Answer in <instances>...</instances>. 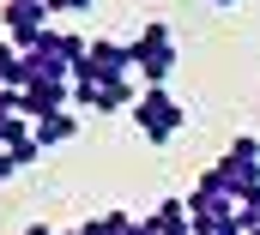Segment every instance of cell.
<instances>
[{
    "label": "cell",
    "instance_id": "cell-1",
    "mask_svg": "<svg viewBox=\"0 0 260 235\" xmlns=\"http://www.w3.org/2000/svg\"><path fill=\"white\" fill-rule=\"evenodd\" d=\"M127 49H133V72H139L145 85H170V72H176V60H182V49H176V30H170L164 18L139 24V36H133Z\"/></svg>",
    "mask_w": 260,
    "mask_h": 235
},
{
    "label": "cell",
    "instance_id": "cell-2",
    "mask_svg": "<svg viewBox=\"0 0 260 235\" xmlns=\"http://www.w3.org/2000/svg\"><path fill=\"white\" fill-rule=\"evenodd\" d=\"M133 127H139V139L170 145V139L188 127V109L170 97V85H145V91H139V103H133Z\"/></svg>",
    "mask_w": 260,
    "mask_h": 235
},
{
    "label": "cell",
    "instance_id": "cell-3",
    "mask_svg": "<svg viewBox=\"0 0 260 235\" xmlns=\"http://www.w3.org/2000/svg\"><path fill=\"white\" fill-rule=\"evenodd\" d=\"M212 175L224 181V193H230V199L260 193V139H254V133H236V139L224 145V157L212 163Z\"/></svg>",
    "mask_w": 260,
    "mask_h": 235
},
{
    "label": "cell",
    "instance_id": "cell-4",
    "mask_svg": "<svg viewBox=\"0 0 260 235\" xmlns=\"http://www.w3.org/2000/svg\"><path fill=\"white\" fill-rule=\"evenodd\" d=\"M73 79L121 85V79H133V49H127V43H115V36H91V49H85V60H79Z\"/></svg>",
    "mask_w": 260,
    "mask_h": 235
},
{
    "label": "cell",
    "instance_id": "cell-5",
    "mask_svg": "<svg viewBox=\"0 0 260 235\" xmlns=\"http://www.w3.org/2000/svg\"><path fill=\"white\" fill-rule=\"evenodd\" d=\"M0 24H6V43L24 55V49L55 24V12H49V0H6V6H0Z\"/></svg>",
    "mask_w": 260,
    "mask_h": 235
},
{
    "label": "cell",
    "instance_id": "cell-6",
    "mask_svg": "<svg viewBox=\"0 0 260 235\" xmlns=\"http://www.w3.org/2000/svg\"><path fill=\"white\" fill-rule=\"evenodd\" d=\"M139 103V85L121 79V85H91V79H73V109H91V115H115V109H127Z\"/></svg>",
    "mask_w": 260,
    "mask_h": 235
},
{
    "label": "cell",
    "instance_id": "cell-7",
    "mask_svg": "<svg viewBox=\"0 0 260 235\" xmlns=\"http://www.w3.org/2000/svg\"><path fill=\"white\" fill-rule=\"evenodd\" d=\"M55 109H73V79L37 72V79L18 91V115H24V121H43V115H55Z\"/></svg>",
    "mask_w": 260,
    "mask_h": 235
},
{
    "label": "cell",
    "instance_id": "cell-8",
    "mask_svg": "<svg viewBox=\"0 0 260 235\" xmlns=\"http://www.w3.org/2000/svg\"><path fill=\"white\" fill-rule=\"evenodd\" d=\"M30 133H37V145H43V151H55V145H67V139L79 133V109H55V115L30 121Z\"/></svg>",
    "mask_w": 260,
    "mask_h": 235
},
{
    "label": "cell",
    "instance_id": "cell-9",
    "mask_svg": "<svg viewBox=\"0 0 260 235\" xmlns=\"http://www.w3.org/2000/svg\"><path fill=\"white\" fill-rule=\"evenodd\" d=\"M85 235H139V217H133L127 205H109V211H97L91 223H79Z\"/></svg>",
    "mask_w": 260,
    "mask_h": 235
},
{
    "label": "cell",
    "instance_id": "cell-10",
    "mask_svg": "<svg viewBox=\"0 0 260 235\" xmlns=\"http://www.w3.org/2000/svg\"><path fill=\"white\" fill-rule=\"evenodd\" d=\"M236 229H242V235H254V229H260V193L236 199Z\"/></svg>",
    "mask_w": 260,
    "mask_h": 235
},
{
    "label": "cell",
    "instance_id": "cell-11",
    "mask_svg": "<svg viewBox=\"0 0 260 235\" xmlns=\"http://www.w3.org/2000/svg\"><path fill=\"white\" fill-rule=\"evenodd\" d=\"M49 12H91V0H49Z\"/></svg>",
    "mask_w": 260,
    "mask_h": 235
},
{
    "label": "cell",
    "instance_id": "cell-12",
    "mask_svg": "<svg viewBox=\"0 0 260 235\" xmlns=\"http://www.w3.org/2000/svg\"><path fill=\"white\" fill-rule=\"evenodd\" d=\"M18 175V157H12V151H0V181H12Z\"/></svg>",
    "mask_w": 260,
    "mask_h": 235
},
{
    "label": "cell",
    "instance_id": "cell-13",
    "mask_svg": "<svg viewBox=\"0 0 260 235\" xmlns=\"http://www.w3.org/2000/svg\"><path fill=\"white\" fill-rule=\"evenodd\" d=\"M24 235H61V229H49V223H24Z\"/></svg>",
    "mask_w": 260,
    "mask_h": 235
},
{
    "label": "cell",
    "instance_id": "cell-14",
    "mask_svg": "<svg viewBox=\"0 0 260 235\" xmlns=\"http://www.w3.org/2000/svg\"><path fill=\"white\" fill-rule=\"evenodd\" d=\"M212 6H236V0H212Z\"/></svg>",
    "mask_w": 260,
    "mask_h": 235
},
{
    "label": "cell",
    "instance_id": "cell-15",
    "mask_svg": "<svg viewBox=\"0 0 260 235\" xmlns=\"http://www.w3.org/2000/svg\"><path fill=\"white\" fill-rule=\"evenodd\" d=\"M67 235H85V229H67Z\"/></svg>",
    "mask_w": 260,
    "mask_h": 235
},
{
    "label": "cell",
    "instance_id": "cell-16",
    "mask_svg": "<svg viewBox=\"0 0 260 235\" xmlns=\"http://www.w3.org/2000/svg\"><path fill=\"white\" fill-rule=\"evenodd\" d=\"M254 235H260V229H254Z\"/></svg>",
    "mask_w": 260,
    "mask_h": 235
}]
</instances>
